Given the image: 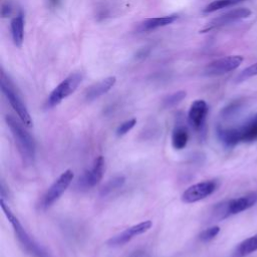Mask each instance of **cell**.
<instances>
[{"label":"cell","mask_w":257,"mask_h":257,"mask_svg":"<svg viewBox=\"0 0 257 257\" xmlns=\"http://www.w3.org/2000/svg\"><path fill=\"white\" fill-rule=\"evenodd\" d=\"M219 141L227 148L235 147L240 143L257 141V111L247 117L237 126H219L217 128Z\"/></svg>","instance_id":"1"},{"label":"cell","mask_w":257,"mask_h":257,"mask_svg":"<svg viewBox=\"0 0 257 257\" xmlns=\"http://www.w3.org/2000/svg\"><path fill=\"white\" fill-rule=\"evenodd\" d=\"M6 123L13 136L17 150L24 163L31 165L35 160V142L32 136L23 126V122L12 115H6Z\"/></svg>","instance_id":"2"},{"label":"cell","mask_w":257,"mask_h":257,"mask_svg":"<svg viewBox=\"0 0 257 257\" xmlns=\"http://www.w3.org/2000/svg\"><path fill=\"white\" fill-rule=\"evenodd\" d=\"M1 208L7 217L8 221L10 222L13 231L16 235V238L18 239L19 243L23 247V249L32 257H49L46 253V251L26 232V230L23 228L17 217L13 214L11 209L8 207V205L5 203L4 199L1 198L0 200Z\"/></svg>","instance_id":"3"},{"label":"cell","mask_w":257,"mask_h":257,"mask_svg":"<svg viewBox=\"0 0 257 257\" xmlns=\"http://www.w3.org/2000/svg\"><path fill=\"white\" fill-rule=\"evenodd\" d=\"M0 81H1V90H2L3 94L5 95V97L8 99L12 108L17 113L19 119L24 123L25 126H29V127L32 126L33 121H32L31 115H30L26 105L24 104L21 97L15 90L13 83L11 82L9 77L4 73L3 70L1 71V80Z\"/></svg>","instance_id":"4"},{"label":"cell","mask_w":257,"mask_h":257,"mask_svg":"<svg viewBox=\"0 0 257 257\" xmlns=\"http://www.w3.org/2000/svg\"><path fill=\"white\" fill-rule=\"evenodd\" d=\"M256 202H257V193H249L239 198L231 199L229 201L218 204L214 208L213 213L218 220H222L232 215L239 214L251 208L253 205L256 204Z\"/></svg>","instance_id":"5"},{"label":"cell","mask_w":257,"mask_h":257,"mask_svg":"<svg viewBox=\"0 0 257 257\" xmlns=\"http://www.w3.org/2000/svg\"><path fill=\"white\" fill-rule=\"evenodd\" d=\"M82 80V74L80 72H73L64 78L49 94L45 106L51 108L59 104L63 99L72 94Z\"/></svg>","instance_id":"6"},{"label":"cell","mask_w":257,"mask_h":257,"mask_svg":"<svg viewBox=\"0 0 257 257\" xmlns=\"http://www.w3.org/2000/svg\"><path fill=\"white\" fill-rule=\"evenodd\" d=\"M244 58L241 55H229L215 59L208 63L204 68V74L207 76H219L231 72L238 68Z\"/></svg>","instance_id":"7"},{"label":"cell","mask_w":257,"mask_h":257,"mask_svg":"<svg viewBox=\"0 0 257 257\" xmlns=\"http://www.w3.org/2000/svg\"><path fill=\"white\" fill-rule=\"evenodd\" d=\"M73 177V172L71 170H66L53 182L43 197L42 205L44 208L50 207L61 197V195L71 184Z\"/></svg>","instance_id":"8"},{"label":"cell","mask_w":257,"mask_h":257,"mask_svg":"<svg viewBox=\"0 0 257 257\" xmlns=\"http://www.w3.org/2000/svg\"><path fill=\"white\" fill-rule=\"evenodd\" d=\"M251 14H252V12L248 8L241 7V8L232 9V10L227 11V12L215 17L214 19H212L210 22L207 23V25L200 32L205 33V32L215 30V29H219L221 27L227 26V25L232 24L234 22L246 19Z\"/></svg>","instance_id":"9"},{"label":"cell","mask_w":257,"mask_h":257,"mask_svg":"<svg viewBox=\"0 0 257 257\" xmlns=\"http://www.w3.org/2000/svg\"><path fill=\"white\" fill-rule=\"evenodd\" d=\"M217 188H218V182L216 180H209V181L197 183L187 188L182 194L181 199L184 203H187V204L195 203L213 194Z\"/></svg>","instance_id":"10"},{"label":"cell","mask_w":257,"mask_h":257,"mask_svg":"<svg viewBox=\"0 0 257 257\" xmlns=\"http://www.w3.org/2000/svg\"><path fill=\"white\" fill-rule=\"evenodd\" d=\"M105 170V162L102 156L94 159L90 169L83 172L77 181V186L81 190H87L94 187L102 179Z\"/></svg>","instance_id":"11"},{"label":"cell","mask_w":257,"mask_h":257,"mask_svg":"<svg viewBox=\"0 0 257 257\" xmlns=\"http://www.w3.org/2000/svg\"><path fill=\"white\" fill-rule=\"evenodd\" d=\"M153 223L151 220H147V221H143L137 225H134L125 230H123L121 233H119L118 235L111 237L108 241L107 244L111 247H117V246H121L125 243H127L128 241H131L135 236L141 235L145 232H147L149 229H151Z\"/></svg>","instance_id":"12"},{"label":"cell","mask_w":257,"mask_h":257,"mask_svg":"<svg viewBox=\"0 0 257 257\" xmlns=\"http://www.w3.org/2000/svg\"><path fill=\"white\" fill-rule=\"evenodd\" d=\"M208 114V104L204 99H196L192 102L189 112L188 120L190 125L195 131H200L204 127L206 117Z\"/></svg>","instance_id":"13"},{"label":"cell","mask_w":257,"mask_h":257,"mask_svg":"<svg viewBox=\"0 0 257 257\" xmlns=\"http://www.w3.org/2000/svg\"><path fill=\"white\" fill-rule=\"evenodd\" d=\"M116 78L115 76H107L95 83H93L91 86H89L85 91V99L88 101H92L99 96L105 94L107 91H109L112 86L115 84Z\"/></svg>","instance_id":"14"},{"label":"cell","mask_w":257,"mask_h":257,"mask_svg":"<svg viewBox=\"0 0 257 257\" xmlns=\"http://www.w3.org/2000/svg\"><path fill=\"white\" fill-rule=\"evenodd\" d=\"M178 17H179L178 15L173 14V15L162 16V17L148 18L139 24L138 30L141 32H144V31H150V30H154V29H157L160 27H164V26L170 25L173 22H175L178 19Z\"/></svg>","instance_id":"15"},{"label":"cell","mask_w":257,"mask_h":257,"mask_svg":"<svg viewBox=\"0 0 257 257\" xmlns=\"http://www.w3.org/2000/svg\"><path fill=\"white\" fill-rule=\"evenodd\" d=\"M11 35L14 45L21 47L24 38V18L22 14H18L11 20Z\"/></svg>","instance_id":"16"},{"label":"cell","mask_w":257,"mask_h":257,"mask_svg":"<svg viewBox=\"0 0 257 257\" xmlns=\"http://www.w3.org/2000/svg\"><path fill=\"white\" fill-rule=\"evenodd\" d=\"M257 250V234L243 240L234 250L233 257H245Z\"/></svg>","instance_id":"17"},{"label":"cell","mask_w":257,"mask_h":257,"mask_svg":"<svg viewBox=\"0 0 257 257\" xmlns=\"http://www.w3.org/2000/svg\"><path fill=\"white\" fill-rule=\"evenodd\" d=\"M189 140V135L184 126H178L172 134V145L176 150H182L186 147Z\"/></svg>","instance_id":"18"},{"label":"cell","mask_w":257,"mask_h":257,"mask_svg":"<svg viewBox=\"0 0 257 257\" xmlns=\"http://www.w3.org/2000/svg\"><path fill=\"white\" fill-rule=\"evenodd\" d=\"M124 182H125V179L122 176H116V177L109 179L100 189V195L106 196V195L110 194L111 192L121 188L123 186Z\"/></svg>","instance_id":"19"},{"label":"cell","mask_w":257,"mask_h":257,"mask_svg":"<svg viewBox=\"0 0 257 257\" xmlns=\"http://www.w3.org/2000/svg\"><path fill=\"white\" fill-rule=\"evenodd\" d=\"M243 1H246V0H214L203 9V12L204 13H212L217 10L236 5Z\"/></svg>","instance_id":"20"},{"label":"cell","mask_w":257,"mask_h":257,"mask_svg":"<svg viewBox=\"0 0 257 257\" xmlns=\"http://www.w3.org/2000/svg\"><path fill=\"white\" fill-rule=\"evenodd\" d=\"M187 93L185 90H179V91H176L168 96H166L163 100V106L168 108V107H172V106H175L176 104L180 103L185 97H186Z\"/></svg>","instance_id":"21"},{"label":"cell","mask_w":257,"mask_h":257,"mask_svg":"<svg viewBox=\"0 0 257 257\" xmlns=\"http://www.w3.org/2000/svg\"><path fill=\"white\" fill-rule=\"evenodd\" d=\"M257 75V62L254 64H251L250 66L243 69L236 77V82H242L252 76Z\"/></svg>","instance_id":"22"},{"label":"cell","mask_w":257,"mask_h":257,"mask_svg":"<svg viewBox=\"0 0 257 257\" xmlns=\"http://www.w3.org/2000/svg\"><path fill=\"white\" fill-rule=\"evenodd\" d=\"M241 105H242V103L239 100L231 102L226 107H224L223 110L221 111L222 117L223 118H230V117H232L241 108Z\"/></svg>","instance_id":"23"},{"label":"cell","mask_w":257,"mask_h":257,"mask_svg":"<svg viewBox=\"0 0 257 257\" xmlns=\"http://www.w3.org/2000/svg\"><path fill=\"white\" fill-rule=\"evenodd\" d=\"M220 232V228L218 226H212L210 228L205 229L201 234H200V240L203 242H209L213 240Z\"/></svg>","instance_id":"24"},{"label":"cell","mask_w":257,"mask_h":257,"mask_svg":"<svg viewBox=\"0 0 257 257\" xmlns=\"http://www.w3.org/2000/svg\"><path fill=\"white\" fill-rule=\"evenodd\" d=\"M136 123H137L136 118H131V119H127V120L121 122L116 128V136L117 137L124 136L126 133H128L136 125Z\"/></svg>","instance_id":"25"},{"label":"cell","mask_w":257,"mask_h":257,"mask_svg":"<svg viewBox=\"0 0 257 257\" xmlns=\"http://www.w3.org/2000/svg\"><path fill=\"white\" fill-rule=\"evenodd\" d=\"M12 12V6L11 3L9 2H5L2 4V8H1V15L2 17H7L11 14Z\"/></svg>","instance_id":"26"},{"label":"cell","mask_w":257,"mask_h":257,"mask_svg":"<svg viewBox=\"0 0 257 257\" xmlns=\"http://www.w3.org/2000/svg\"><path fill=\"white\" fill-rule=\"evenodd\" d=\"M150 51H151V49H150L149 47L141 48V49L137 52V54H136V58H137V59H139V60H142V59L146 58V57L150 54Z\"/></svg>","instance_id":"27"},{"label":"cell","mask_w":257,"mask_h":257,"mask_svg":"<svg viewBox=\"0 0 257 257\" xmlns=\"http://www.w3.org/2000/svg\"><path fill=\"white\" fill-rule=\"evenodd\" d=\"M130 257H148V255L144 251H138V252H135L134 254H132Z\"/></svg>","instance_id":"28"}]
</instances>
